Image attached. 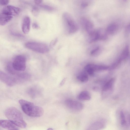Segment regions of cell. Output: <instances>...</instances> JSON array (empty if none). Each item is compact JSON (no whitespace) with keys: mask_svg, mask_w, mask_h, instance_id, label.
I'll list each match as a JSON object with an SVG mask.
<instances>
[{"mask_svg":"<svg viewBox=\"0 0 130 130\" xmlns=\"http://www.w3.org/2000/svg\"><path fill=\"white\" fill-rule=\"evenodd\" d=\"M19 103L23 112L28 116L38 117L42 116L43 114V109L31 102L21 99L19 100Z\"/></svg>","mask_w":130,"mask_h":130,"instance_id":"cell-1","label":"cell"},{"mask_svg":"<svg viewBox=\"0 0 130 130\" xmlns=\"http://www.w3.org/2000/svg\"><path fill=\"white\" fill-rule=\"evenodd\" d=\"M5 115L8 119L18 127L25 128L27 124L24 120L20 111L16 108L11 107L5 111Z\"/></svg>","mask_w":130,"mask_h":130,"instance_id":"cell-2","label":"cell"},{"mask_svg":"<svg viewBox=\"0 0 130 130\" xmlns=\"http://www.w3.org/2000/svg\"><path fill=\"white\" fill-rule=\"evenodd\" d=\"M27 48L36 52L45 53L49 51V48L46 44L35 42H29L25 44Z\"/></svg>","mask_w":130,"mask_h":130,"instance_id":"cell-3","label":"cell"},{"mask_svg":"<svg viewBox=\"0 0 130 130\" xmlns=\"http://www.w3.org/2000/svg\"><path fill=\"white\" fill-rule=\"evenodd\" d=\"M62 17L69 28L70 33H74L78 29V25L69 13L67 12L64 13L62 15Z\"/></svg>","mask_w":130,"mask_h":130,"instance_id":"cell-4","label":"cell"},{"mask_svg":"<svg viewBox=\"0 0 130 130\" xmlns=\"http://www.w3.org/2000/svg\"><path fill=\"white\" fill-rule=\"evenodd\" d=\"M12 64L15 70L17 71H23L26 68V58L22 55H17L14 58Z\"/></svg>","mask_w":130,"mask_h":130,"instance_id":"cell-5","label":"cell"},{"mask_svg":"<svg viewBox=\"0 0 130 130\" xmlns=\"http://www.w3.org/2000/svg\"><path fill=\"white\" fill-rule=\"evenodd\" d=\"M0 79L2 82L10 87L13 86L18 83L16 78L9 75L1 71L0 72Z\"/></svg>","mask_w":130,"mask_h":130,"instance_id":"cell-6","label":"cell"},{"mask_svg":"<svg viewBox=\"0 0 130 130\" xmlns=\"http://www.w3.org/2000/svg\"><path fill=\"white\" fill-rule=\"evenodd\" d=\"M115 79L112 78L108 80L103 86L102 91L103 98H105L111 93L113 89Z\"/></svg>","mask_w":130,"mask_h":130,"instance_id":"cell-7","label":"cell"},{"mask_svg":"<svg viewBox=\"0 0 130 130\" xmlns=\"http://www.w3.org/2000/svg\"><path fill=\"white\" fill-rule=\"evenodd\" d=\"M65 103L68 107L75 111H80L84 107L83 105L81 103L70 99L66 100Z\"/></svg>","mask_w":130,"mask_h":130,"instance_id":"cell-8","label":"cell"},{"mask_svg":"<svg viewBox=\"0 0 130 130\" xmlns=\"http://www.w3.org/2000/svg\"><path fill=\"white\" fill-rule=\"evenodd\" d=\"M20 11V9L19 7L8 5L4 7L2 9L1 13L14 16L18 15Z\"/></svg>","mask_w":130,"mask_h":130,"instance_id":"cell-9","label":"cell"},{"mask_svg":"<svg viewBox=\"0 0 130 130\" xmlns=\"http://www.w3.org/2000/svg\"><path fill=\"white\" fill-rule=\"evenodd\" d=\"M0 126L8 130H16L19 129L18 127L9 120H1Z\"/></svg>","mask_w":130,"mask_h":130,"instance_id":"cell-10","label":"cell"},{"mask_svg":"<svg viewBox=\"0 0 130 130\" xmlns=\"http://www.w3.org/2000/svg\"><path fill=\"white\" fill-rule=\"evenodd\" d=\"M28 94L33 98H35L41 94L42 90L41 88L37 86H33L28 88L27 91Z\"/></svg>","mask_w":130,"mask_h":130,"instance_id":"cell-11","label":"cell"},{"mask_svg":"<svg viewBox=\"0 0 130 130\" xmlns=\"http://www.w3.org/2000/svg\"><path fill=\"white\" fill-rule=\"evenodd\" d=\"M81 21L89 35L94 32L95 30L93 28V24L91 21L85 18H82Z\"/></svg>","mask_w":130,"mask_h":130,"instance_id":"cell-12","label":"cell"},{"mask_svg":"<svg viewBox=\"0 0 130 130\" xmlns=\"http://www.w3.org/2000/svg\"><path fill=\"white\" fill-rule=\"evenodd\" d=\"M30 20L29 17L28 16H25L23 20L22 29L23 32L25 34L29 33L30 30Z\"/></svg>","mask_w":130,"mask_h":130,"instance_id":"cell-13","label":"cell"},{"mask_svg":"<svg viewBox=\"0 0 130 130\" xmlns=\"http://www.w3.org/2000/svg\"><path fill=\"white\" fill-rule=\"evenodd\" d=\"M105 126L104 121L103 120L95 122L91 124L89 127V130H98L104 127Z\"/></svg>","mask_w":130,"mask_h":130,"instance_id":"cell-14","label":"cell"},{"mask_svg":"<svg viewBox=\"0 0 130 130\" xmlns=\"http://www.w3.org/2000/svg\"><path fill=\"white\" fill-rule=\"evenodd\" d=\"M13 16L1 13L0 24L4 26L7 24L12 19Z\"/></svg>","mask_w":130,"mask_h":130,"instance_id":"cell-15","label":"cell"},{"mask_svg":"<svg viewBox=\"0 0 130 130\" xmlns=\"http://www.w3.org/2000/svg\"><path fill=\"white\" fill-rule=\"evenodd\" d=\"M78 98L81 101H88L91 99V96L89 92L86 91H84L78 94Z\"/></svg>","mask_w":130,"mask_h":130,"instance_id":"cell-16","label":"cell"},{"mask_svg":"<svg viewBox=\"0 0 130 130\" xmlns=\"http://www.w3.org/2000/svg\"><path fill=\"white\" fill-rule=\"evenodd\" d=\"M118 29V26L115 23L110 24L107 27L106 32L107 34H112L115 33Z\"/></svg>","mask_w":130,"mask_h":130,"instance_id":"cell-17","label":"cell"},{"mask_svg":"<svg viewBox=\"0 0 130 130\" xmlns=\"http://www.w3.org/2000/svg\"><path fill=\"white\" fill-rule=\"evenodd\" d=\"M129 53V47L126 45L124 47L119 57L123 61L125 60L128 57Z\"/></svg>","mask_w":130,"mask_h":130,"instance_id":"cell-18","label":"cell"},{"mask_svg":"<svg viewBox=\"0 0 130 130\" xmlns=\"http://www.w3.org/2000/svg\"><path fill=\"white\" fill-rule=\"evenodd\" d=\"M6 69L8 73L13 75H16L18 72L15 70L13 67L12 63H8L6 67Z\"/></svg>","mask_w":130,"mask_h":130,"instance_id":"cell-19","label":"cell"},{"mask_svg":"<svg viewBox=\"0 0 130 130\" xmlns=\"http://www.w3.org/2000/svg\"><path fill=\"white\" fill-rule=\"evenodd\" d=\"M77 79L83 83H86L88 80L87 75L85 72H83L77 77Z\"/></svg>","mask_w":130,"mask_h":130,"instance_id":"cell-20","label":"cell"},{"mask_svg":"<svg viewBox=\"0 0 130 130\" xmlns=\"http://www.w3.org/2000/svg\"><path fill=\"white\" fill-rule=\"evenodd\" d=\"M91 66L94 71H101L107 70L109 69V67L104 65H98L91 64Z\"/></svg>","mask_w":130,"mask_h":130,"instance_id":"cell-21","label":"cell"},{"mask_svg":"<svg viewBox=\"0 0 130 130\" xmlns=\"http://www.w3.org/2000/svg\"><path fill=\"white\" fill-rule=\"evenodd\" d=\"M85 69L90 75L92 76L94 74V71L92 68L91 64L87 65L84 68Z\"/></svg>","mask_w":130,"mask_h":130,"instance_id":"cell-22","label":"cell"},{"mask_svg":"<svg viewBox=\"0 0 130 130\" xmlns=\"http://www.w3.org/2000/svg\"><path fill=\"white\" fill-rule=\"evenodd\" d=\"M120 117L121 125L123 126L125 125L126 123V120L124 114L122 111L120 112Z\"/></svg>","mask_w":130,"mask_h":130,"instance_id":"cell-23","label":"cell"},{"mask_svg":"<svg viewBox=\"0 0 130 130\" xmlns=\"http://www.w3.org/2000/svg\"><path fill=\"white\" fill-rule=\"evenodd\" d=\"M31 12L32 14L35 16H36L39 14V10L38 8L36 7H34L32 9Z\"/></svg>","mask_w":130,"mask_h":130,"instance_id":"cell-24","label":"cell"},{"mask_svg":"<svg viewBox=\"0 0 130 130\" xmlns=\"http://www.w3.org/2000/svg\"><path fill=\"white\" fill-rule=\"evenodd\" d=\"M41 7L44 10L48 11H52L54 10V9L53 7L46 5H42Z\"/></svg>","mask_w":130,"mask_h":130,"instance_id":"cell-25","label":"cell"},{"mask_svg":"<svg viewBox=\"0 0 130 130\" xmlns=\"http://www.w3.org/2000/svg\"><path fill=\"white\" fill-rule=\"evenodd\" d=\"M9 0H0V4L2 6H5L9 3Z\"/></svg>","mask_w":130,"mask_h":130,"instance_id":"cell-26","label":"cell"},{"mask_svg":"<svg viewBox=\"0 0 130 130\" xmlns=\"http://www.w3.org/2000/svg\"><path fill=\"white\" fill-rule=\"evenodd\" d=\"M57 41V39H55L53 40L51 42L50 44V46L51 47H52L56 43Z\"/></svg>","mask_w":130,"mask_h":130,"instance_id":"cell-27","label":"cell"},{"mask_svg":"<svg viewBox=\"0 0 130 130\" xmlns=\"http://www.w3.org/2000/svg\"><path fill=\"white\" fill-rule=\"evenodd\" d=\"M99 49V47H96L91 51V54L92 55L95 54L96 52H98Z\"/></svg>","mask_w":130,"mask_h":130,"instance_id":"cell-28","label":"cell"},{"mask_svg":"<svg viewBox=\"0 0 130 130\" xmlns=\"http://www.w3.org/2000/svg\"><path fill=\"white\" fill-rule=\"evenodd\" d=\"M125 31L126 34H128L130 32V23L126 27Z\"/></svg>","mask_w":130,"mask_h":130,"instance_id":"cell-29","label":"cell"},{"mask_svg":"<svg viewBox=\"0 0 130 130\" xmlns=\"http://www.w3.org/2000/svg\"><path fill=\"white\" fill-rule=\"evenodd\" d=\"M32 27L34 29H38L39 27L37 23H34L32 25Z\"/></svg>","mask_w":130,"mask_h":130,"instance_id":"cell-30","label":"cell"},{"mask_svg":"<svg viewBox=\"0 0 130 130\" xmlns=\"http://www.w3.org/2000/svg\"><path fill=\"white\" fill-rule=\"evenodd\" d=\"M88 6V4L86 3H83L81 5V7L82 8H84Z\"/></svg>","mask_w":130,"mask_h":130,"instance_id":"cell-31","label":"cell"},{"mask_svg":"<svg viewBox=\"0 0 130 130\" xmlns=\"http://www.w3.org/2000/svg\"><path fill=\"white\" fill-rule=\"evenodd\" d=\"M35 2L37 5H39L42 2V0H34Z\"/></svg>","mask_w":130,"mask_h":130,"instance_id":"cell-32","label":"cell"},{"mask_svg":"<svg viewBox=\"0 0 130 130\" xmlns=\"http://www.w3.org/2000/svg\"><path fill=\"white\" fill-rule=\"evenodd\" d=\"M66 79V78H64L63 79L60 84V86H62L64 84L65 82Z\"/></svg>","mask_w":130,"mask_h":130,"instance_id":"cell-33","label":"cell"},{"mask_svg":"<svg viewBox=\"0 0 130 130\" xmlns=\"http://www.w3.org/2000/svg\"><path fill=\"white\" fill-rule=\"evenodd\" d=\"M49 130V129H51V130H52V129H52V128H48V129H47V130Z\"/></svg>","mask_w":130,"mask_h":130,"instance_id":"cell-34","label":"cell"},{"mask_svg":"<svg viewBox=\"0 0 130 130\" xmlns=\"http://www.w3.org/2000/svg\"><path fill=\"white\" fill-rule=\"evenodd\" d=\"M124 0L126 1V0Z\"/></svg>","mask_w":130,"mask_h":130,"instance_id":"cell-35","label":"cell"}]
</instances>
